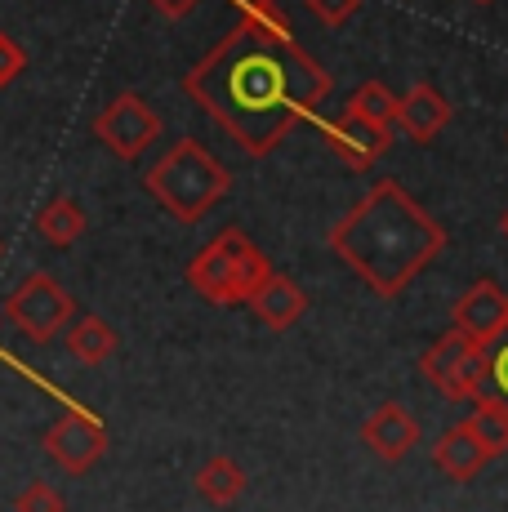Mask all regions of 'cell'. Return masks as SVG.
Masks as SVG:
<instances>
[{
  "label": "cell",
  "instance_id": "obj_1",
  "mask_svg": "<svg viewBox=\"0 0 508 512\" xmlns=\"http://www.w3.org/2000/svg\"><path fill=\"white\" fill-rule=\"evenodd\" d=\"M183 94L250 156H268L330 98V72L295 41L286 14H241L197 67Z\"/></svg>",
  "mask_w": 508,
  "mask_h": 512
},
{
  "label": "cell",
  "instance_id": "obj_2",
  "mask_svg": "<svg viewBox=\"0 0 508 512\" xmlns=\"http://www.w3.org/2000/svg\"><path fill=\"white\" fill-rule=\"evenodd\" d=\"M326 241L375 299H397L446 250V228L397 179H379Z\"/></svg>",
  "mask_w": 508,
  "mask_h": 512
},
{
  "label": "cell",
  "instance_id": "obj_3",
  "mask_svg": "<svg viewBox=\"0 0 508 512\" xmlns=\"http://www.w3.org/2000/svg\"><path fill=\"white\" fill-rule=\"evenodd\" d=\"M143 187L170 219L197 223L232 192V174L223 170V161L210 147H201L197 139H179L143 174Z\"/></svg>",
  "mask_w": 508,
  "mask_h": 512
},
{
  "label": "cell",
  "instance_id": "obj_4",
  "mask_svg": "<svg viewBox=\"0 0 508 512\" xmlns=\"http://www.w3.org/2000/svg\"><path fill=\"white\" fill-rule=\"evenodd\" d=\"M268 277H272L268 254L241 228H223L197 259L188 263V285L205 303H219V308H237V303L246 308V299Z\"/></svg>",
  "mask_w": 508,
  "mask_h": 512
},
{
  "label": "cell",
  "instance_id": "obj_5",
  "mask_svg": "<svg viewBox=\"0 0 508 512\" xmlns=\"http://www.w3.org/2000/svg\"><path fill=\"white\" fill-rule=\"evenodd\" d=\"M419 370H424V379L433 383L446 401L464 406V401L482 397L486 383H491V352H486L482 343H473L468 334L446 330L442 339L419 357Z\"/></svg>",
  "mask_w": 508,
  "mask_h": 512
},
{
  "label": "cell",
  "instance_id": "obj_6",
  "mask_svg": "<svg viewBox=\"0 0 508 512\" xmlns=\"http://www.w3.org/2000/svg\"><path fill=\"white\" fill-rule=\"evenodd\" d=\"M72 317H76V299L50 272L23 277L18 290H9V299H5V321L32 343H54Z\"/></svg>",
  "mask_w": 508,
  "mask_h": 512
},
{
  "label": "cell",
  "instance_id": "obj_7",
  "mask_svg": "<svg viewBox=\"0 0 508 512\" xmlns=\"http://www.w3.org/2000/svg\"><path fill=\"white\" fill-rule=\"evenodd\" d=\"M94 139H99L116 161H139V156L161 139V116L152 112L143 94H116L112 103L94 116Z\"/></svg>",
  "mask_w": 508,
  "mask_h": 512
},
{
  "label": "cell",
  "instance_id": "obj_8",
  "mask_svg": "<svg viewBox=\"0 0 508 512\" xmlns=\"http://www.w3.org/2000/svg\"><path fill=\"white\" fill-rule=\"evenodd\" d=\"M41 446H45V455L67 472V477H85V472L107 455V428L90 415V410L72 406V410H63L50 428H45Z\"/></svg>",
  "mask_w": 508,
  "mask_h": 512
},
{
  "label": "cell",
  "instance_id": "obj_9",
  "mask_svg": "<svg viewBox=\"0 0 508 512\" xmlns=\"http://www.w3.org/2000/svg\"><path fill=\"white\" fill-rule=\"evenodd\" d=\"M451 321H455L451 330L468 334V339L482 343V348H491L495 339L508 334V294H504V285L495 277L473 281L451 308Z\"/></svg>",
  "mask_w": 508,
  "mask_h": 512
},
{
  "label": "cell",
  "instance_id": "obj_10",
  "mask_svg": "<svg viewBox=\"0 0 508 512\" xmlns=\"http://www.w3.org/2000/svg\"><path fill=\"white\" fill-rule=\"evenodd\" d=\"M321 139H326V147L344 165H353V170H370L379 156H388V147H393V130H379V125H370V121H357L353 112H339L335 121L321 125Z\"/></svg>",
  "mask_w": 508,
  "mask_h": 512
},
{
  "label": "cell",
  "instance_id": "obj_11",
  "mask_svg": "<svg viewBox=\"0 0 508 512\" xmlns=\"http://www.w3.org/2000/svg\"><path fill=\"white\" fill-rule=\"evenodd\" d=\"M361 441H366V450L375 459L402 464L419 441V419L410 415L402 401H384V406H375L366 415V423H361Z\"/></svg>",
  "mask_w": 508,
  "mask_h": 512
},
{
  "label": "cell",
  "instance_id": "obj_12",
  "mask_svg": "<svg viewBox=\"0 0 508 512\" xmlns=\"http://www.w3.org/2000/svg\"><path fill=\"white\" fill-rule=\"evenodd\" d=\"M246 308L254 312V321H259L263 330L281 334V330H290V326H299V321H304L308 294H304V285H299L295 277H286V272H272V277L246 299Z\"/></svg>",
  "mask_w": 508,
  "mask_h": 512
},
{
  "label": "cell",
  "instance_id": "obj_13",
  "mask_svg": "<svg viewBox=\"0 0 508 512\" xmlns=\"http://www.w3.org/2000/svg\"><path fill=\"white\" fill-rule=\"evenodd\" d=\"M451 116L455 112H451V103H446V94L428 81L410 85V90L397 98V130L415 143H433L437 134L451 125Z\"/></svg>",
  "mask_w": 508,
  "mask_h": 512
},
{
  "label": "cell",
  "instance_id": "obj_14",
  "mask_svg": "<svg viewBox=\"0 0 508 512\" xmlns=\"http://www.w3.org/2000/svg\"><path fill=\"white\" fill-rule=\"evenodd\" d=\"M491 459L495 455L482 446V441H477V432L468 428V419L455 423V428H446L442 437L433 441V464H437V472H442V477H451V481H459V486H464V481H473L477 472L491 464Z\"/></svg>",
  "mask_w": 508,
  "mask_h": 512
},
{
  "label": "cell",
  "instance_id": "obj_15",
  "mask_svg": "<svg viewBox=\"0 0 508 512\" xmlns=\"http://www.w3.org/2000/svg\"><path fill=\"white\" fill-rule=\"evenodd\" d=\"M192 486H197V495L205 499V504L228 508V504H237V499L250 490V477L241 472V464L232 455H210L197 468V481H192Z\"/></svg>",
  "mask_w": 508,
  "mask_h": 512
},
{
  "label": "cell",
  "instance_id": "obj_16",
  "mask_svg": "<svg viewBox=\"0 0 508 512\" xmlns=\"http://www.w3.org/2000/svg\"><path fill=\"white\" fill-rule=\"evenodd\" d=\"M36 232L45 236V241L54 245V250H67V245H76L85 236V210L76 196H50V201L41 205V214H36Z\"/></svg>",
  "mask_w": 508,
  "mask_h": 512
},
{
  "label": "cell",
  "instance_id": "obj_17",
  "mask_svg": "<svg viewBox=\"0 0 508 512\" xmlns=\"http://www.w3.org/2000/svg\"><path fill=\"white\" fill-rule=\"evenodd\" d=\"M67 352H72L81 366H103L107 357L116 352V330L107 326L103 317H76L67 321Z\"/></svg>",
  "mask_w": 508,
  "mask_h": 512
},
{
  "label": "cell",
  "instance_id": "obj_18",
  "mask_svg": "<svg viewBox=\"0 0 508 512\" xmlns=\"http://www.w3.org/2000/svg\"><path fill=\"white\" fill-rule=\"evenodd\" d=\"M468 428L477 432V441H482L491 455H504L508 450V401L504 397H477L473 401V415H468Z\"/></svg>",
  "mask_w": 508,
  "mask_h": 512
},
{
  "label": "cell",
  "instance_id": "obj_19",
  "mask_svg": "<svg viewBox=\"0 0 508 512\" xmlns=\"http://www.w3.org/2000/svg\"><path fill=\"white\" fill-rule=\"evenodd\" d=\"M344 112H353L357 121H370L379 130H397V94L384 81H366L357 85V94L348 98Z\"/></svg>",
  "mask_w": 508,
  "mask_h": 512
},
{
  "label": "cell",
  "instance_id": "obj_20",
  "mask_svg": "<svg viewBox=\"0 0 508 512\" xmlns=\"http://www.w3.org/2000/svg\"><path fill=\"white\" fill-rule=\"evenodd\" d=\"M14 512H67V499L58 495L50 481H32V486L18 490Z\"/></svg>",
  "mask_w": 508,
  "mask_h": 512
},
{
  "label": "cell",
  "instance_id": "obj_21",
  "mask_svg": "<svg viewBox=\"0 0 508 512\" xmlns=\"http://www.w3.org/2000/svg\"><path fill=\"white\" fill-rule=\"evenodd\" d=\"M23 72H27V49L9 32H0V90H9Z\"/></svg>",
  "mask_w": 508,
  "mask_h": 512
},
{
  "label": "cell",
  "instance_id": "obj_22",
  "mask_svg": "<svg viewBox=\"0 0 508 512\" xmlns=\"http://www.w3.org/2000/svg\"><path fill=\"white\" fill-rule=\"evenodd\" d=\"M308 9L321 18L326 27H344L348 18L361 9V0H308Z\"/></svg>",
  "mask_w": 508,
  "mask_h": 512
},
{
  "label": "cell",
  "instance_id": "obj_23",
  "mask_svg": "<svg viewBox=\"0 0 508 512\" xmlns=\"http://www.w3.org/2000/svg\"><path fill=\"white\" fill-rule=\"evenodd\" d=\"M491 379H495V388H500V397L508 401V343L491 357Z\"/></svg>",
  "mask_w": 508,
  "mask_h": 512
},
{
  "label": "cell",
  "instance_id": "obj_24",
  "mask_svg": "<svg viewBox=\"0 0 508 512\" xmlns=\"http://www.w3.org/2000/svg\"><path fill=\"white\" fill-rule=\"evenodd\" d=\"M228 5H237L241 14H277L281 0H228Z\"/></svg>",
  "mask_w": 508,
  "mask_h": 512
},
{
  "label": "cell",
  "instance_id": "obj_25",
  "mask_svg": "<svg viewBox=\"0 0 508 512\" xmlns=\"http://www.w3.org/2000/svg\"><path fill=\"white\" fill-rule=\"evenodd\" d=\"M152 5L161 9L165 18H183V14H188V9H197L201 0H152Z\"/></svg>",
  "mask_w": 508,
  "mask_h": 512
},
{
  "label": "cell",
  "instance_id": "obj_26",
  "mask_svg": "<svg viewBox=\"0 0 508 512\" xmlns=\"http://www.w3.org/2000/svg\"><path fill=\"white\" fill-rule=\"evenodd\" d=\"M500 236H504V241H508V210L500 214Z\"/></svg>",
  "mask_w": 508,
  "mask_h": 512
},
{
  "label": "cell",
  "instance_id": "obj_27",
  "mask_svg": "<svg viewBox=\"0 0 508 512\" xmlns=\"http://www.w3.org/2000/svg\"><path fill=\"white\" fill-rule=\"evenodd\" d=\"M473 5H495V0H473Z\"/></svg>",
  "mask_w": 508,
  "mask_h": 512
},
{
  "label": "cell",
  "instance_id": "obj_28",
  "mask_svg": "<svg viewBox=\"0 0 508 512\" xmlns=\"http://www.w3.org/2000/svg\"><path fill=\"white\" fill-rule=\"evenodd\" d=\"M0 259H5V241H0Z\"/></svg>",
  "mask_w": 508,
  "mask_h": 512
}]
</instances>
